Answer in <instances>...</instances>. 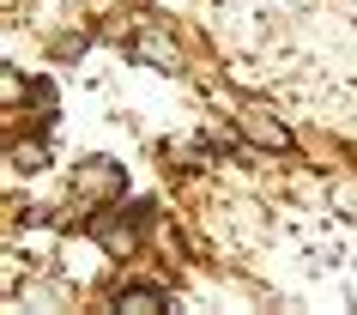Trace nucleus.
<instances>
[{
	"label": "nucleus",
	"mask_w": 357,
	"mask_h": 315,
	"mask_svg": "<svg viewBox=\"0 0 357 315\" xmlns=\"http://www.w3.org/2000/svg\"><path fill=\"white\" fill-rule=\"evenodd\" d=\"M73 188H79V194H91V200H115L128 182H121V170H115L109 158H91V164H79Z\"/></svg>",
	"instance_id": "f03ea898"
},
{
	"label": "nucleus",
	"mask_w": 357,
	"mask_h": 315,
	"mask_svg": "<svg viewBox=\"0 0 357 315\" xmlns=\"http://www.w3.org/2000/svg\"><path fill=\"white\" fill-rule=\"evenodd\" d=\"M115 309H128V315H158V309H164V291H158V285H128V291L115 297Z\"/></svg>",
	"instance_id": "20e7f679"
},
{
	"label": "nucleus",
	"mask_w": 357,
	"mask_h": 315,
	"mask_svg": "<svg viewBox=\"0 0 357 315\" xmlns=\"http://www.w3.org/2000/svg\"><path fill=\"white\" fill-rule=\"evenodd\" d=\"M91 237L103 242L109 255H121V261H128L133 249H139V230H133V224H121V219H103V212L91 219Z\"/></svg>",
	"instance_id": "7ed1b4c3"
},
{
	"label": "nucleus",
	"mask_w": 357,
	"mask_h": 315,
	"mask_svg": "<svg viewBox=\"0 0 357 315\" xmlns=\"http://www.w3.org/2000/svg\"><path fill=\"white\" fill-rule=\"evenodd\" d=\"M133 55H139V61H151V67H164V73L176 67V49H169V43L158 37V31H146V37L133 43Z\"/></svg>",
	"instance_id": "39448f33"
},
{
	"label": "nucleus",
	"mask_w": 357,
	"mask_h": 315,
	"mask_svg": "<svg viewBox=\"0 0 357 315\" xmlns=\"http://www.w3.org/2000/svg\"><path fill=\"white\" fill-rule=\"evenodd\" d=\"M236 128H243L248 146H261V152H291V128H284L266 103H243V110H236Z\"/></svg>",
	"instance_id": "f257e3e1"
},
{
	"label": "nucleus",
	"mask_w": 357,
	"mask_h": 315,
	"mask_svg": "<svg viewBox=\"0 0 357 315\" xmlns=\"http://www.w3.org/2000/svg\"><path fill=\"white\" fill-rule=\"evenodd\" d=\"M13 158H19V170H43V146H19Z\"/></svg>",
	"instance_id": "423d86ee"
}]
</instances>
